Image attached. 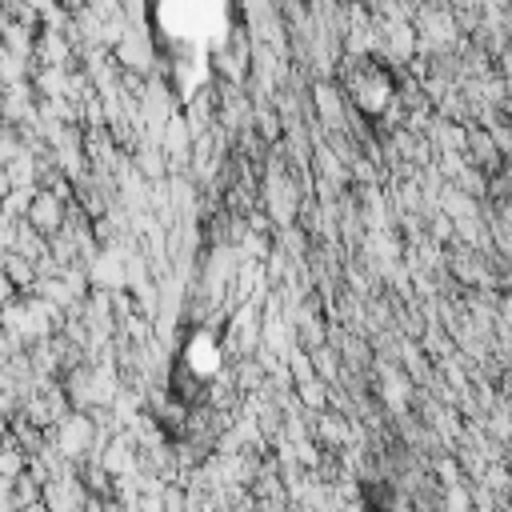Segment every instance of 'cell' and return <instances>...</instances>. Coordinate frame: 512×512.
Listing matches in <instances>:
<instances>
[{"label":"cell","mask_w":512,"mask_h":512,"mask_svg":"<svg viewBox=\"0 0 512 512\" xmlns=\"http://www.w3.org/2000/svg\"><path fill=\"white\" fill-rule=\"evenodd\" d=\"M68 204H72L68 196H60V192H52V188H36L24 224H32V228L48 240V236H56V232L64 228V208H68Z\"/></svg>","instance_id":"1"},{"label":"cell","mask_w":512,"mask_h":512,"mask_svg":"<svg viewBox=\"0 0 512 512\" xmlns=\"http://www.w3.org/2000/svg\"><path fill=\"white\" fill-rule=\"evenodd\" d=\"M312 112H316V128H324L328 136L332 132H344V116H348V104L336 88V80H316L312 84Z\"/></svg>","instance_id":"2"},{"label":"cell","mask_w":512,"mask_h":512,"mask_svg":"<svg viewBox=\"0 0 512 512\" xmlns=\"http://www.w3.org/2000/svg\"><path fill=\"white\" fill-rule=\"evenodd\" d=\"M440 508L444 512H472V492L464 484H452V488H444V504Z\"/></svg>","instance_id":"3"},{"label":"cell","mask_w":512,"mask_h":512,"mask_svg":"<svg viewBox=\"0 0 512 512\" xmlns=\"http://www.w3.org/2000/svg\"><path fill=\"white\" fill-rule=\"evenodd\" d=\"M20 148H24V144H20V132L8 128V124H0V168H8V160H12Z\"/></svg>","instance_id":"4"}]
</instances>
